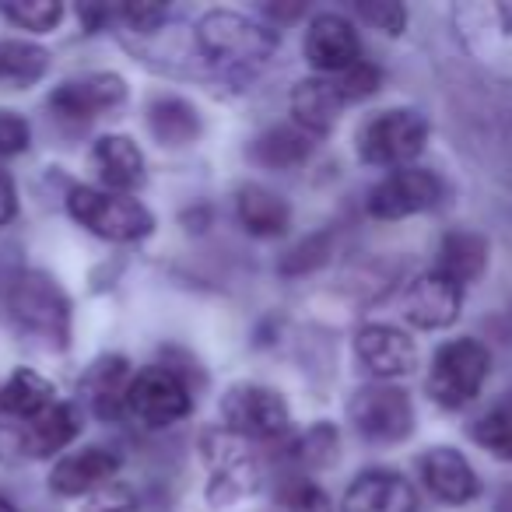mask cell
<instances>
[{
  "label": "cell",
  "instance_id": "6da1fadb",
  "mask_svg": "<svg viewBox=\"0 0 512 512\" xmlns=\"http://www.w3.org/2000/svg\"><path fill=\"white\" fill-rule=\"evenodd\" d=\"M197 46L207 60L225 71L253 74L281 46V36L260 22H249L239 11H207L197 22Z\"/></svg>",
  "mask_w": 512,
  "mask_h": 512
},
{
  "label": "cell",
  "instance_id": "7a4b0ae2",
  "mask_svg": "<svg viewBox=\"0 0 512 512\" xmlns=\"http://www.w3.org/2000/svg\"><path fill=\"white\" fill-rule=\"evenodd\" d=\"M491 372V351L477 337H453L435 351L428 365V397L446 411H460L484 390Z\"/></svg>",
  "mask_w": 512,
  "mask_h": 512
},
{
  "label": "cell",
  "instance_id": "3957f363",
  "mask_svg": "<svg viewBox=\"0 0 512 512\" xmlns=\"http://www.w3.org/2000/svg\"><path fill=\"white\" fill-rule=\"evenodd\" d=\"M67 211L81 228L109 242H137L148 239L155 218L141 200L127 193L99 190V186H74L67 193Z\"/></svg>",
  "mask_w": 512,
  "mask_h": 512
},
{
  "label": "cell",
  "instance_id": "277c9868",
  "mask_svg": "<svg viewBox=\"0 0 512 512\" xmlns=\"http://www.w3.org/2000/svg\"><path fill=\"white\" fill-rule=\"evenodd\" d=\"M8 313L18 334L43 337L46 344L64 348L71 334V306L67 295L46 274H18L8 292Z\"/></svg>",
  "mask_w": 512,
  "mask_h": 512
},
{
  "label": "cell",
  "instance_id": "5b68a950",
  "mask_svg": "<svg viewBox=\"0 0 512 512\" xmlns=\"http://www.w3.org/2000/svg\"><path fill=\"white\" fill-rule=\"evenodd\" d=\"M428 144V120L418 109H386L358 130V155L379 169H407Z\"/></svg>",
  "mask_w": 512,
  "mask_h": 512
},
{
  "label": "cell",
  "instance_id": "8992f818",
  "mask_svg": "<svg viewBox=\"0 0 512 512\" xmlns=\"http://www.w3.org/2000/svg\"><path fill=\"white\" fill-rule=\"evenodd\" d=\"M123 411L134 421H141L144 428H169L193 411L190 386L169 365H148L130 379Z\"/></svg>",
  "mask_w": 512,
  "mask_h": 512
},
{
  "label": "cell",
  "instance_id": "52a82bcc",
  "mask_svg": "<svg viewBox=\"0 0 512 512\" xmlns=\"http://www.w3.org/2000/svg\"><path fill=\"white\" fill-rule=\"evenodd\" d=\"M81 432V414L71 404H53L39 418L0 425V460H46L71 446Z\"/></svg>",
  "mask_w": 512,
  "mask_h": 512
},
{
  "label": "cell",
  "instance_id": "ba28073f",
  "mask_svg": "<svg viewBox=\"0 0 512 512\" xmlns=\"http://www.w3.org/2000/svg\"><path fill=\"white\" fill-rule=\"evenodd\" d=\"M221 425H225V432L239 435L246 442H271L285 435L288 404L271 386H232L221 400Z\"/></svg>",
  "mask_w": 512,
  "mask_h": 512
},
{
  "label": "cell",
  "instance_id": "9c48e42d",
  "mask_svg": "<svg viewBox=\"0 0 512 512\" xmlns=\"http://www.w3.org/2000/svg\"><path fill=\"white\" fill-rule=\"evenodd\" d=\"M355 432L369 442H404L414 432V404L400 386L369 383L348 400Z\"/></svg>",
  "mask_w": 512,
  "mask_h": 512
},
{
  "label": "cell",
  "instance_id": "30bf717a",
  "mask_svg": "<svg viewBox=\"0 0 512 512\" xmlns=\"http://www.w3.org/2000/svg\"><path fill=\"white\" fill-rule=\"evenodd\" d=\"M204 449V463H207V498L214 505H228L235 498H246L249 491H256L260 484V467H256V456L249 453L246 439L232 432H207L200 439Z\"/></svg>",
  "mask_w": 512,
  "mask_h": 512
},
{
  "label": "cell",
  "instance_id": "8fae6325",
  "mask_svg": "<svg viewBox=\"0 0 512 512\" xmlns=\"http://www.w3.org/2000/svg\"><path fill=\"white\" fill-rule=\"evenodd\" d=\"M446 197V186L435 176L432 169H397L376 183L369 190V200H365V211L379 221H400L411 218V214H425L432 207H439V200Z\"/></svg>",
  "mask_w": 512,
  "mask_h": 512
},
{
  "label": "cell",
  "instance_id": "7c38bea8",
  "mask_svg": "<svg viewBox=\"0 0 512 512\" xmlns=\"http://www.w3.org/2000/svg\"><path fill=\"white\" fill-rule=\"evenodd\" d=\"M355 351L362 358V365L383 383L393 379H404L418 369V344L411 334H404L400 327L390 323H369V327L358 330Z\"/></svg>",
  "mask_w": 512,
  "mask_h": 512
},
{
  "label": "cell",
  "instance_id": "4fadbf2b",
  "mask_svg": "<svg viewBox=\"0 0 512 512\" xmlns=\"http://www.w3.org/2000/svg\"><path fill=\"white\" fill-rule=\"evenodd\" d=\"M302 50H306L309 64L320 74H330V78L344 74L362 60V43H358L355 25L344 15H334V11H323L309 22Z\"/></svg>",
  "mask_w": 512,
  "mask_h": 512
},
{
  "label": "cell",
  "instance_id": "5bb4252c",
  "mask_svg": "<svg viewBox=\"0 0 512 512\" xmlns=\"http://www.w3.org/2000/svg\"><path fill=\"white\" fill-rule=\"evenodd\" d=\"M123 99H127V81L120 74L95 71L85 74V78L64 81L50 95V109L64 120H95V116L123 106Z\"/></svg>",
  "mask_w": 512,
  "mask_h": 512
},
{
  "label": "cell",
  "instance_id": "9a60e30c",
  "mask_svg": "<svg viewBox=\"0 0 512 512\" xmlns=\"http://www.w3.org/2000/svg\"><path fill=\"white\" fill-rule=\"evenodd\" d=\"M463 288L456 281L442 278L439 271H425L407 285L404 316L418 330H446L460 320Z\"/></svg>",
  "mask_w": 512,
  "mask_h": 512
},
{
  "label": "cell",
  "instance_id": "2e32d148",
  "mask_svg": "<svg viewBox=\"0 0 512 512\" xmlns=\"http://www.w3.org/2000/svg\"><path fill=\"white\" fill-rule=\"evenodd\" d=\"M120 467H123V460L116 449L85 446V449H78V453L64 456V460L53 467L50 488L64 498H88L92 491L113 484Z\"/></svg>",
  "mask_w": 512,
  "mask_h": 512
},
{
  "label": "cell",
  "instance_id": "e0dca14e",
  "mask_svg": "<svg viewBox=\"0 0 512 512\" xmlns=\"http://www.w3.org/2000/svg\"><path fill=\"white\" fill-rule=\"evenodd\" d=\"M418 470L425 488L446 505H467L481 495V477L470 467L467 456L453 446H435L421 453Z\"/></svg>",
  "mask_w": 512,
  "mask_h": 512
},
{
  "label": "cell",
  "instance_id": "ac0fdd59",
  "mask_svg": "<svg viewBox=\"0 0 512 512\" xmlns=\"http://www.w3.org/2000/svg\"><path fill=\"white\" fill-rule=\"evenodd\" d=\"M344 512H418L414 484L397 470H365L341 498Z\"/></svg>",
  "mask_w": 512,
  "mask_h": 512
},
{
  "label": "cell",
  "instance_id": "d6986e66",
  "mask_svg": "<svg viewBox=\"0 0 512 512\" xmlns=\"http://www.w3.org/2000/svg\"><path fill=\"white\" fill-rule=\"evenodd\" d=\"M92 169L99 172L102 190L130 193L144 183V155L127 134H106L92 148Z\"/></svg>",
  "mask_w": 512,
  "mask_h": 512
},
{
  "label": "cell",
  "instance_id": "ffe728a7",
  "mask_svg": "<svg viewBox=\"0 0 512 512\" xmlns=\"http://www.w3.org/2000/svg\"><path fill=\"white\" fill-rule=\"evenodd\" d=\"M288 106H292L295 127L306 130V134L313 137V134L334 130L337 116H341V109L348 106V102L341 99V92H337L330 78H306L292 88Z\"/></svg>",
  "mask_w": 512,
  "mask_h": 512
},
{
  "label": "cell",
  "instance_id": "44dd1931",
  "mask_svg": "<svg viewBox=\"0 0 512 512\" xmlns=\"http://www.w3.org/2000/svg\"><path fill=\"white\" fill-rule=\"evenodd\" d=\"M235 211H239L242 228L256 239H278L292 225V207L260 183L242 186L239 197H235Z\"/></svg>",
  "mask_w": 512,
  "mask_h": 512
},
{
  "label": "cell",
  "instance_id": "7402d4cb",
  "mask_svg": "<svg viewBox=\"0 0 512 512\" xmlns=\"http://www.w3.org/2000/svg\"><path fill=\"white\" fill-rule=\"evenodd\" d=\"M148 130L165 148H186L200 137V113L179 95H155L148 102Z\"/></svg>",
  "mask_w": 512,
  "mask_h": 512
},
{
  "label": "cell",
  "instance_id": "603a6c76",
  "mask_svg": "<svg viewBox=\"0 0 512 512\" xmlns=\"http://www.w3.org/2000/svg\"><path fill=\"white\" fill-rule=\"evenodd\" d=\"M488 239L477 232H449L439 242V260H435V271L442 278L456 281V285H470L484 274L488 267Z\"/></svg>",
  "mask_w": 512,
  "mask_h": 512
},
{
  "label": "cell",
  "instance_id": "cb8c5ba5",
  "mask_svg": "<svg viewBox=\"0 0 512 512\" xmlns=\"http://www.w3.org/2000/svg\"><path fill=\"white\" fill-rule=\"evenodd\" d=\"M53 393H57L53 383L39 376V372L15 369L8 379H4V386H0V411L11 414V418H18V421L39 418V414L50 411V407L57 404Z\"/></svg>",
  "mask_w": 512,
  "mask_h": 512
},
{
  "label": "cell",
  "instance_id": "d4e9b609",
  "mask_svg": "<svg viewBox=\"0 0 512 512\" xmlns=\"http://www.w3.org/2000/svg\"><path fill=\"white\" fill-rule=\"evenodd\" d=\"M50 71V53L25 39L0 43V85L4 88H32Z\"/></svg>",
  "mask_w": 512,
  "mask_h": 512
},
{
  "label": "cell",
  "instance_id": "484cf974",
  "mask_svg": "<svg viewBox=\"0 0 512 512\" xmlns=\"http://www.w3.org/2000/svg\"><path fill=\"white\" fill-rule=\"evenodd\" d=\"M309 155H313V141L299 127H271L253 144V158L267 169H295Z\"/></svg>",
  "mask_w": 512,
  "mask_h": 512
},
{
  "label": "cell",
  "instance_id": "4316f807",
  "mask_svg": "<svg viewBox=\"0 0 512 512\" xmlns=\"http://www.w3.org/2000/svg\"><path fill=\"white\" fill-rule=\"evenodd\" d=\"M130 379H134V372L127 369L123 358H109V362L99 365V372L92 379V404L102 418H116L123 411Z\"/></svg>",
  "mask_w": 512,
  "mask_h": 512
},
{
  "label": "cell",
  "instance_id": "83f0119b",
  "mask_svg": "<svg viewBox=\"0 0 512 512\" xmlns=\"http://www.w3.org/2000/svg\"><path fill=\"white\" fill-rule=\"evenodd\" d=\"M470 435L491 456L512 463V400H505V404L491 407L488 414H481L474 421V428H470Z\"/></svg>",
  "mask_w": 512,
  "mask_h": 512
},
{
  "label": "cell",
  "instance_id": "f1b7e54d",
  "mask_svg": "<svg viewBox=\"0 0 512 512\" xmlns=\"http://www.w3.org/2000/svg\"><path fill=\"white\" fill-rule=\"evenodd\" d=\"M0 15L15 29L53 32L64 18V4H57V0H11V4H0Z\"/></svg>",
  "mask_w": 512,
  "mask_h": 512
},
{
  "label": "cell",
  "instance_id": "f546056e",
  "mask_svg": "<svg viewBox=\"0 0 512 512\" xmlns=\"http://www.w3.org/2000/svg\"><path fill=\"white\" fill-rule=\"evenodd\" d=\"M334 88L341 92L344 102H362L369 99V95L379 92V85H383V71L379 67H372L369 60H358L355 67H348L344 74H334Z\"/></svg>",
  "mask_w": 512,
  "mask_h": 512
},
{
  "label": "cell",
  "instance_id": "4dcf8cb0",
  "mask_svg": "<svg viewBox=\"0 0 512 512\" xmlns=\"http://www.w3.org/2000/svg\"><path fill=\"white\" fill-rule=\"evenodd\" d=\"M358 15L386 36H400L407 29V11L397 0H365V4H358Z\"/></svg>",
  "mask_w": 512,
  "mask_h": 512
},
{
  "label": "cell",
  "instance_id": "1f68e13d",
  "mask_svg": "<svg viewBox=\"0 0 512 512\" xmlns=\"http://www.w3.org/2000/svg\"><path fill=\"white\" fill-rule=\"evenodd\" d=\"M81 512H141V502H137V495L127 484L113 481L106 488L92 491L85 498V505H81Z\"/></svg>",
  "mask_w": 512,
  "mask_h": 512
},
{
  "label": "cell",
  "instance_id": "d6a6232c",
  "mask_svg": "<svg viewBox=\"0 0 512 512\" xmlns=\"http://www.w3.org/2000/svg\"><path fill=\"white\" fill-rule=\"evenodd\" d=\"M32 144V127L15 109H0V155H22Z\"/></svg>",
  "mask_w": 512,
  "mask_h": 512
},
{
  "label": "cell",
  "instance_id": "836d02e7",
  "mask_svg": "<svg viewBox=\"0 0 512 512\" xmlns=\"http://www.w3.org/2000/svg\"><path fill=\"white\" fill-rule=\"evenodd\" d=\"M116 15L134 32H155V29H162V22L169 18V8H165V4H123Z\"/></svg>",
  "mask_w": 512,
  "mask_h": 512
},
{
  "label": "cell",
  "instance_id": "e575fe53",
  "mask_svg": "<svg viewBox=\"0 0 512 512\" xmlns=\"http://www.w3.org/2000/svg\"><path fill=\"white\" fill-rule=\"evenodd\" d=\"M281 512H334V502L316 484H295L285 495V509Z\"/></svg>",
  "mask_w": 512,
  "mask_h": 512
},
{
  "label": "cell",
  "instance_id": "d590c367",
  "mask_svg": "<svg viewBox=\"0 0 512 512\" xmlns=\"http://www.w3.org/2000/svg\"><path fill=\"white\" fill-rule=\"evenodd\" d=\"M18 211V193H15V183L4 169H0V225H8Z\"/></svg>",
  "mask_w": 512,
  "mask_h": 512
},
{
  "label": "cell",
  "instance_id": "8d00e7d4",
  "mask_svg": "<svg viewBox=\"0 0 512 512\" xmlns=\"http://www.w3.org/2000/svg\"><path fill=\"white\" fill-rule=\"evenodd\" d=\"M0 512H18V509H15V505H11V502H8V498L0 495Z\"/></svg>",
  "mask_w": 512,
  "mask_h": 512
}]
</instances>
